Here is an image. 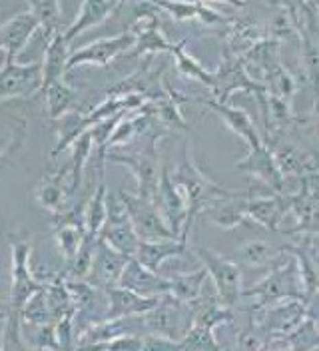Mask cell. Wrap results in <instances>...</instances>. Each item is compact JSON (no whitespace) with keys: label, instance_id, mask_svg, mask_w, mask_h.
I'll return each instance as SVG.
<instances>
[{"label":"cell","instance_id":"18","mask_svg":"<svg viewBox=\"0 0 319 351\" xmlns=\"http://www.w3.org/2000/svg\"><path fill=\"white\" fill-rule=\"evenodd\" d=\"M150 2L178 22L196 21L208 26H226L230 21L200 0H150Z\"/></svg>","mask_w":319,"mask_h":351},{"label":"cell","instance_id":"9","mask_svg":"<svg viewBox=\"0 0 319 351\" xmlns=\"http://www.w3.org/2000/svg\"><path fill=\"white\" fill-rule=\"evenodd\" d=\"M235 168L257 178L272 194H287V178L279 170L274 150L265 142L257 148H250V154L244 156Z\"/></svg>","mask_w":319,"mask_h":351},{"label":"cell","instance_id":"36","mask_svg":"<svg viewBox=\"0 0 319 351\" xmlns=\"http://www.w3.org/2000/svg\"><path fill=\"white\" fill-rule=\"evenodd\" d=\"M200 2H208V0H200ZM213 2H226V4H232V6H237V8L246 6V2H241V0H213Z\"/></svg>","mask_w":319,"mask_h":351},{"label":"cell","instance_id":"27","mask_svg":"<svg viewBox=\"0 0 319 351\" xmlns=\"http://www.w3.org/2000/svg\"><path fill=\"white\" fill-rule=\"evenodd\" d=\"M170 54L174 56L176 68H178V72H180L182 76H186V78H190V80H196V82H200V84H204V86L212 90L213 72L206 70V68L200 64V62L191 56L190 52L186 50V40L174 44Z\"/></svg>","mask_w":319,"mask_h":351},{"label":"cell","instance_id":"33","mask_svg":"<svg viewBox=\"0 0 319 351\" xmlns=\"http://www.w3.org/2000/svg\"><path fill=\"white\" fill-rule=\"evenodd\" d=\"M212 326L193 322V326L188 329V333L180 339V350H220L217 339L213 337Z\"/></svg>","mask_w":319,"mask_h":351},{"label":"cell","instance_id":"29","mask_svg":"<svg viewBox=\"0 0 319 351\" xmlns=\"http://www.w3.org/2000/svg\"><path fill=\"white\" fill-rule=\"evenodd\" d=\"M108 194L104 182L100 180V186L96 188L94 196L90 197L88 206L84 208V226H86V236L92 238V240H98L100 232H102V226L106 221L108 214Z\"/></svg>","mask_w":319,"mask_h":351},{"label":"cell","instance_id":"14","mask_svg":"<svg viewBox=\"0 0 319 351\" xmlns=\"http://www.w3.org/2000/svg\"><path fill=\"white\" fill-rule=\"evenodd\" d=\"M118 285L128 287L140 295H150V298H162L166 293H170L172 280L164 278L160 271H154L146 267L142 262H138L136 258H130L118 280Z\"/></svg>","mask_w":319,"mask_h":351},{"label":"cell","instance_id":"7","mask_svg":"<svg viewBox=\"0 0 319 351\" xmlns=\"http://www.w3.org/2000/svg\"><path fill=\"white\" fill-rule=\"evenodd\" d=\"M43 88V64H19L16 58H6L0 66V100L30 98Z\"/></svg>","mask_w":319,"mask_h":351},{"label":"cell","instance_id":"16","mask_svg":"<svg viewBox=\"0 0 319 351\" xmlns=\"http://www.w3.org/2000/svg\"><path fill=\"white\" fill-rule=\"evenodd\" d=\"M200 102L213 110L224 120L228 130H232L235 136H239L248 148H257L265 142L263 134L259 132V128L254 124V120L248 116V112L244 108H235L230 102H217V100H200Z\"/></svg>","mask_w":319,"mask_h":351},{"label":"cell","instance_id":"35","mask_svg":"<svg viewBox=\"0 0 319 351\" xmlns=\"http://www.w3.org/2000/svg\"><path fill=\"white\" fill-rule=\"evenodd\" d=\"M21 128H24V122H19L14 128H8L6 132H0V156L8 154L14 146H19L21 140Z\"/></svg>","mask_w":319,"mask_h":351},{"label":"cell","instance_id":"30","mask_svg":"<svg viewBox=\"0 0 319 351\" xmlns=\"http://www.w3.org/2000/svg\"><path fill=\"white\" fill-rule=\"evenodd\" d=\"M94 150V138H92V130L82 132L74 142H72V162H70V192L68 194H76L80 184H82V174H84V166L90 158V154Z\"/></svg>","mask_w":319,"mask_h":351},{"label":"cell","instance_id":"28","mask_svg":"<svg viewBox=\"0 0 319 351\" xmlns=\"http://www.w3.org/2000/svg\"><path fill=\"white\" fill-rule=\"evenodd\" d=\"M48 104V116L52 120H60L64 114H68L70 110L74 108L78 94L72 86H68L64 80H56L43 92Z\"/></svg>","mask_w":319,"mask_h":351},{"label":"cell","instance_id":"3","mask_svg":"<svg viewBox=\"0 0 319 351\" xmlns=\"http://www.w3.org/2000/svg\"><path fill=\"white\" fill-rule=\"evenodd\" d=\"M246 298L254 300V306H270L283 300H305V289L296 260L287 256L285 262L279 260L268 267V276L263 280H259L250 289H244L241 300Z\"/></svg>","mask_w":319,"mask_h":351},{"label":"cell","instance_id":"38","mask_svg":"<svg viewBox=\"0 0 319 351\" xmlns=\"http://www.w3.org/2000/svg\"><path fill=\"white\" fill-rule=\"evenodd\" d=\"M0 309H2V307H0Z\"/></svg>","mask_w":319,"mask_h":351},{"label":"cell","instance_id":"15","mask_svg":"<svg viewBox=\"0 0 319 351\" xmlns=\"http://www.w3.org/2000/svg\"><path fill=\"white\" fill-rule=\"evenodd\" d=\"M156 204L160 208V212L164 214V218L172 228V232L176 236L182 234L184 221L188 216V202L184 192L180 190V186L172 180V174H168L166 168H162L160 174V186H158V197Z\"/></svg>","mask_w":319,"mask_h":351},{"label":"cell","instance_id":"1","mask_svg":"<svg viewBox=\"0 0 319 351\" xmlns=\"http://www.w3.org/2000/svg\"><path fill=\"white\" fill-rule=\"evenodd\" d=\"M12 287H10V302L6 309V329L2 335V348L6 350H21V319L22 309L26 302L46 287L40 284L36 276L30 271V241L26 238H12Z\"/></svg>","mask_w":319,"mask_h":351},{"label":"cell","instance_id":"12","mask_svg":"<svg viewBox=\"0 0 319 351\" xmlns=\"http://www.w3.org/2000/svg\"><path fill=\"white\" fill-rule=\"evenodd\" d=\"M128 260H130L128 256L120 254L108 241L98 238L96 247H94L92 265H90L86 280L94 287H102V289H106L110 285H116L122 271H124V267H126Z\"/></svg>","mask_w":319,"mask_h":351},{"label":"cell","instance_id":"17","mask_svg":"<svg viewBox=\"0 0 319 351\" xmlns=\"http://www.w3.org/2000/svg\"><path fill=\"white\" fill-rule=\"evenodd\" d=\"M40 28L36 16L28 12H19L10 21L0 26V50L6 58H19L24 46L32 38V34Z\"/></svg>","mask_w":319,"mask_h":351},{"label":"cell","instance_id":"26","mask_svg":"<svg viewBox=\"0 0 319 351\" xmlns=\"http://www.w3.org/2000/svg\"><path fill=\"white\" fill-rule=\"evenodd\" d=\"M26 2L30 6V12L36 16V21L40 24L46 43L58 32H64L60 0H26Z\"/></svg>","mask_w":319,"mask_h":351},{"label":"cell","instance_id":"32","mask_svg":"<svg viewBox=\"0 0 319 351\" xmlns=\"http://www.w3.org/2000/svg\"><path fill=\"white\" fill-rule=\"evenodd\" d=\"M86 236V226L84 223H76V221H66V223H58L56 226V241H58V247H60V254L64 256L66 263H70Z\"/></svg>","mask_w":319,"mask_h":351},{"label":"cell","instance_id":"24","mask_svg":"<svg viewBox=\"0 0 319 351\" xmlns=\"http://www.w3.org/2000/svg\"><path fill=\"white\" fill-rule=\"evenodd\" d=\"M261 38L263 36H261V30L257 24L250 21H232L230 19L226 24V32H224V48L230 50L235 56H244Z\"/></svg>","mask_w":319,"mask_h":351},{"label":"cell","instance_id":"5","mask_svg":"<svg viewBox=\"0 0 319 351\" xmlns=\"http://www.w3.org/2000/svg\"><path fill=\"white\" fill-rule=\"evenodd\" d=\"M193 307L188 302H182L172 293H166L160 298L158 306L142 315V326L154 335H162L180 343V339L193 326Z\"/></svg>","mask_w":319,"mask_h":351},{"label":"cell","instance_id":"21","mask_svg":"<svg viewBox=\"0 0 319 351\" xmlns=\"http://www.w3.org/2000/svg\"><path fill=\"white\" fill-rule=\"evenodd\" d=\"M120 2L122 0H82L80 12L76 14L74 22L64 30V38L72 43L82 32L102 24L120 6Z\"/></svg>","mask_w":319,"mask_h":351},{"label":"cell","instance_id":"19","mask_svg":"<svg viewBox=\"0 0 319 351\" xmlns=\"http://www.w3.org/2000/svg\"><path fill=\"white\" fill-rule=\"evenodd\" d=\"M188 254H190L188 241L182 238H166V240H140L134 258L150 269L160 271L164 262H168L172 258L188 256Z\"/></svg>","mask_w":319,"mask_h":351},{"label":"cell","instance_id":"10","mask_svg":"<svg viewBox=\"0 0 319 351\" xmlns=\"http://www.w3.org/2000/svg\"><path fill=\"white\" fill-rule=\"evenodd\" d=\"M136 43V36L128 30L118 36H110L102 40H94L88 46H82L74 52H70L68 58V72L78 68V66H108L114 58H118L120 54H126L132 50V46Z\"/></svg>","mask_w":319,"mask_h":351},{"label":"cell","instance_id":"22","mask_svg":"<svg viewBox=\"0 0 319 351\" xmlns=\"http://www.w3.org/2000/svg\"><path fill=\"white\" fill-rule=\"evenodd\" d=\"M68 58H70V43L64 38V32H58L46 43V52L43 60V94L46 88L56 80H64L68 72Z\"/></svg>","mask_w":319,"mask_h":351},{"label":"cell","instance_id":"11","mask_svg":"<svg viewBox=\"0 0 319 351\" xmlns=\"http://www.w3.org/2000/svg\"><path fill=\"white\" fill-rule=\"evenodd\" d=\"M108 160L122 164L130 168V172L136 176V184H138V196L156 202L158 197V186H160V174L162 168L158 166V156L156 152H140V154H118V152H106Z\"/></svg>","mask_w":319,"mask_h":351},{"label":"cell","instance_id":"20","mask_svg":"<svg viewBox=\"0 0 319 351\" xmlns=\"http://www.w3.org/2000/svg\"><path fill=\"white\" fill-rule=\"evenodd\" d=\"M285 252L296 260L301 274V282L305 289V300L309 302L319 291V252L309 241H296L290 245H283Z\"/></svg>","mask_w":319,"mask_h":351},{"label":"cell","instance_id":"4","mask_svg":"<svg viewBox=\"0 0 319 351\" xmlns=\"http://www.w3.org/2000/svg\"><path fill=\"white\" fill-rule=\"evenodd\" d=\"M200 263L208 271V280H212L213 289L222 302V306L235 307L241 304L244 293V278H241V265L234 258H226L222 254H215L208 247H193L191 250Z\"/></svg>","mask_w":319,"mask_h":351},{"label":"cell","instance_id":"34","mask_svg":"<svg viewBox=\"0 0 319 351\" xmlns=\"http://www.w3.org/2000/svg\"><path fill=\"white\" fill-rule=\"evenodd\" d=\"M52 309H50V304H48V295H46V287L36 291L22 309V319L30 322V324H36V326H46L50 324L52 319Z\"/></svg>","mask_w":319,"mask_h":351},{"label":"cell","instance_id":"23","mask_svg":"<svg viewBox=\"0 0 319 351\" xmlns=\"http://www.w3.org/2000/svg\"><path fill=\"white\" fill-rule=\"evenodd\" d=\"M285 247H277L274 243L265 240H248L244 241L237 250H235V262L252 269L259 267H272L274 263L279 262L285 256Z\"/></svg>","mask_w":319,"mask_h":351},{"label":"cell","instance_id":"13","mask_svg":"<svg viewBox=\"0 0 319 351\" xmlns=\"http://www.w3.org/2000/svg\"><path fill=\"white\" fill-rule=\"evenodd\" d=\"M108 298V311L104 313V322L112 319H130V317H142L150 309L158 306L160 298L140 295L122 285H110L104 289Z\"/></svg>","mask_w":319,"mask_h":351},{"label":"cell","instance_id":"37","mask_svg":"<svg viewBox=\"0 0 319 351\" xmlns=\"http://www.w3.org/2000/svg\"><path fill=\"white\" fill-rule=\"evenodd\" d=\"M241 2H248V0H241Z\"/></svg>","mask_w":319,"mask_h":351},{"label":"cell","instance_id":"8","mask_svg":"<svg viewBox=\"0 0 319 351\" xmlns=\"http://www.w3.org/2000/svg\"><path fill=\"white\" fill-rule=\"evenodd\" d=\"M108 214L106 221L102 226V232L98 238L108 241L114 250H118L120 254H124L128 258H134L140 245V238L132 226V219L128 216L126 208L122 204V199L116 196H108Z\"/></svg>","mask_w":319,"mask_h":351},{"label":"cell","instance_id":"2","mask_svg":"<svg viewBox=\"0 0 319 351\" xmlns=\"http://www.w3.org/2000/svg\"><path fill=\"white\" fill-rule=\"evenodd\" d=\"M172 180L180 186V190L184 192L186 202H188V216H186L182 234H180V238L186 241H188L193 221L202 212H206L215 202L244 194V192H232V190L217 186L212 178H208L198 168V164L193 162V158L188 154L186 148H184V156H182L180 164L176 166V170L172 174Z\"/></svg>","mask_w":319,"mask_h":351},{"label":"cell","instance_id":"6","mask_svg":"<svg viewBox=\"0 0 319 351\" xmlns=\"http://www.w3.org/2000/svg\"><path fill=\"white\" fill-rule=\"evenodd\" d=\"M126 208L128 216L132 219V226L140 240H166V238H180L172 232L164 214L160 212L156 202L144 199L138 194H128L124 190L118 192Z\"/></svg>","mask_w":319,"mask_h":351},{"label":"cell","instance_id":"25","mask_svg":"<svg viewBox=\"0 0 319 351\" xmlns=\"http://www.w3.org/2000/svg\"><path fill=\"white\" fill-rule=\"evenodd\" d=\"M70 166L62 168L58 174H46L40 180L38 188H36V202L43 206L44 210H50V212H60L64 210V204H66V197H68V192H66V174H68Z\"/></svg>","mask_w":319,"mask_h":351},{"label":"cell","instance_id":"31","mask_svg":"<svg viewBox=\"0 0 319 351\" xmlns=\"http://www.w3.org/2000/svg\"><path fill=\"white\" fill-rule=\"evenodd\" d=\"M172 280V289L170 293L174 298L182 300V302H193L198 300L202 293H204V285L208 282V271L206 267L202 265L200 269L190 271V274H184V276H178V278H170Z\"/></svg>","mask_w":319,"mask_h":351}]
</instances>
